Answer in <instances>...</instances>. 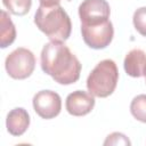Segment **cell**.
Returning <instances> with one entry per match:
<instances>
[{
  "label": "cell",
  "instance_id": "11",
  "mask_svg": "<svg viewBox=\"0 0 146 146\" xmlns=\"http://www.w3.org/2000/svg\"><path fill=\"white\" fill-rule=\"evenodd\" d=\"M0 47L7 48L16 39V29L10 16L5 10L0 13Z\"/></svg>",
  "mask_w": 146,
  "mask_h": 146
},
{
  "label": "cell",
  "instance_id": "10",
  "mask_svg": "<svg viewBox=\"0 0 146 146\" xmlns=\"http://www.w3.org/2000/svg\"><path fill=\"white\" fill-rule=\"evenodd\" d=\"M30 125V115L23 107H16L7 114V131L13 136H22Z\"/></svg>",
  "mask_w": 146,
  "mask_h": 146
},
{
  "label": "cell",
  "instance_id": "17",
  "mask_svg": "<svg viewBox=\"0 0 146 146\" xmlns=\"http://www.w3.org/2000/svg\"><path fill=\"white\" fill-rule=\"evenodd\" d=\"M145 82H146V74H145Z\"/></svg>",
  "mask_w": 146,
  "mask_h": 146
},
{
  "label": "cell",
  "instance_id": "6",
  "mask_svg": "<svg viewBox=\"0 0 146 146\" xmlns=\"http://www.w3.org/2000/svg\"><path fill=\"white\" fill-rule=\"evenodd\" d=\"M111 8L106 0H83L79 6L81 25L100 24L110 19Z\"/></svg>",
  "mask_w": 146,
  "mask_h": 146
},
{
  "label": "cell",
  "instance_id": "15",
  "mask_svg": "<svg viewBox=\"0 0 146 146\" xmlns=\"http://www.w3.org/2000/svg\"><path fill=\"white\" fill-rule=\"evenodd\" d=\"M105 146L108 145H131V141L128 139V137L121 132H113L111 135H108L104 141Z\"/></svg>",
  "mask_w": 146,
  "mask_h": 146
},
{
  "label": "cell",
  "instance_id": "3",
  "mask_svg": "<svg viewBox=\"0 0 146 146\" xmlns=\"http://www.w3.org/2000/svg\"><path fill=\"white\" fill-rule=\"evenodd\" d=\"M119 80L116 64L112 59L99 62L87 79V89L94 97L105 98L113 94Z\"/></svg>",
  "mask_w": 146,
  "mask_h": 146
},
{
  "label": "cell",
  "instance_id": "13",
  "mask_svg": "<svg viewBox=\"0 0 146 146\" xmlns=\"http://www.w3.org/2000/svg\"><path fill=\"white\" fill-rule=\"evenodd\" d=\"M2 3L13 15L24 16L30 11L32 0H2Z\"/></svg>",
  "mask_w": 146,
  "mask_h": 146
},
{
  "label": "cell",
  "instance_id": "9",
  "mask_svg": "<svg viewBox=\"0 0 146 146\" xmlns=\"http://www.w3.org/2000/svg\"><path fill=\"white\" fill-rule=\"evenodd\" d=\"M124 71L128 75L132 78L145 76L146 74V52L141 49L130 50L123 62Z\"/></svg>",
  "mask_w": 146,
  "mask_h": 146
},
{
  "label": "cell",
  "instance_id": "8",
  "mask_svg": "<svg viewBox=\"0 0 146 146\" xmlns=\"http://www.w3.org/2000/svg\"><path fill=\"white\" fill-rule=\"evenodd\" d=\"M95 106V97L87 91L75 90L66 97V111L74 116H83L89 114Z\"/></svg>",
  "mask_w": 146,
  "mask_h": 146
},
{
  "label": "cell",
  "instance_id": "4",
  "mask_svg": "<svg viewBox=\"0 0 146 146\" xmlns=\"http://www.w3.org/2000/svg\"><path fill=\"white\" fill-rule=\"evenodd\" d=\"M5 67L10 78L24 80L33 73L35 67V57L31 50L19 47L7 56Z\"/></svg>",
  "mask_w": 146,
  "mask_h": 146
},
{
  "label": "cell",
  "instance_id": "16",
  "mask_svg": "<svg viewBox=\"0 0 146 146\" xmlns=\"http://www.w3.org/2000/svg\"><path fill=\"white\" fill-rule=\"evenodd\" d=\"M40 5L43 6H54V5H59L62 0H39Z\"/></svg>",
  "mask_w": 146,
  "mask_h": 146
},
{
  "label": "cell",
  "instance_id": "5",
  "mask_svg": "<svg viewBox=\"0 0 146 146\" xmlns=\"http://www.w3.org/2000/svg\"><path fill=\"white\" fill-rule=\"evenodd\" d=\"M81 34L88 47L98 50L110 46L114 36V29L112 22L108 19L100 24L81 25Z\"/></svg>",
  "mask_w": 146,
  "mask_h": 146
},
{
  "label": "cell",
  "instance_id": "1",
  "mask_svg": "<svg viewBox=\"0 0 146 146\" xmlns=\"http://www.w3.org/2000/svg\"><path fill=\"white\" fill-rule=\"evenodd\" d=\"M41 68L59 84L76 82L81 73V63L62 41H50L41 50Z\"/></svg>",
  "mask_w": 146,
  "mask_h": 146
},
{
  "label": "cell",
  "instance_id": "2",
  "mask_svg": "<svg viewBox=\"0 0 146 146\" xmlns=\"http://www.w3.org/2000/svg\"><path fill=\"white\" fill-rule=\"evenodd\" d=\"M34 24L51 41H66L72 31L70 16L60 5H40L34 15Z\"/></svg>",
  "mask_w": 146,
  "mask_h": 146
},
{
  "label": "cell",
  "instance_id": "12",
  "mask_svg": "<svg viewBox=\"0 0 146 146\" xmlns=\"http://www.w3.org/2000/svg\"><path fill=\"white\" fill-rule=\"evenodd\" d=\"M130 112L136 120L146 123V95H138L131 100Z\"/></svg>",
  "mask_w": 146,
  "mask_h": 146
},
{
  "label": "cell",
  "instance_id": "7",
  "mask_svg": "<svg viewBox=\"0 0 146 146\" xmlns=\"http://www.w3.org/2000/svg\"><path fill=\"white\" fill-rule=\"evenodd\" d=\"M35 113L46 120L56 117L62 110L60 96L51 90H41L36 92L32 100Z\"/></svg>",
  "mask_w": 146,
  "mask_h": 146
},
{
  "label": "cell",
  "instance_id": "14",
  "mask_svg": "<svg viewBox=\"0 0 146 146\" xmlns=\"http://www.w3.org/2000/svg\"><path fill=\"white\" fill-rule=\"evenodd\" d=\"M132 22L137 32L146 36V7H140L133 13Z\"/></svg>",
  "mask_w": 146,
  "mask_h": 146
}]
</instances>
